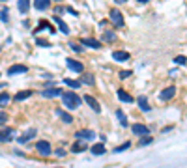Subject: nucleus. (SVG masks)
Masks as SVG:
<instances>
[{
    "mask_svg": "<svg viewBox=\"0 0 187 168\" xmlns=\"http://www.w3.org/2000/svg\"><path fill=\"white\" fill-rule=\"evenodd\" d=\"M2 88H6V84H4V82H0V90H2Z\"/></svg>",
    "mask_w": 187,
    "mask_h": 168,
    "instance_id": "obj_42",
    "label": "nucleus"
},
{
    "mask_svg": "<svg viewBox=\"0 0 187 168\" xmlns=\"http://www.w3.org/2000/svg\"><path fill=\"white\" fill-rule=\"evenodd\" d=\"M62 103H64V107H66L67 110H75V108L81 107L82 99L79 97L75 92H64V93H62Z\"/></svg>",
    "mask_w": 187,
    "mask_h": 168,
    "instance_id": "obj_1",
    "label": "nucleus"
},
{
    "mask_svg": "<svg viewBox=\"0 0 187 168\" xmlns=\"http://www.w3.org/2000/svg\"><path fill=\"white\" fill-rule=\"evenodd\" d=\"M0 51H2V47H0Z\"/></svg>",
    "mask_w": 187,
    "mask_h": 168,
    "instance_id": "obj_44",
    "label": "nucleus"
},
{
    "mask_svg": "<svg viewBox=\"0 0 187 168\" xmlns=\"http://www.w3.org/2000/svg\"><path fill=\"white\" fill-rule=\"evenodd\" d=\"M138 2H140V4H146V2H150V0H138Z\"/></svg>",
    "mask_w": 187,
    "mask_h": 168,
    "instance_id": "obj_41",
    "label": "nucleus"
},
{
    "mask_svg": "<svg viewBox=\"0 0 187 168\" xmlns=\"http://www.w3.org/2000/svg\"><path fill=\"white\" fill-rule=\"evenodd\" d=\"M53 21H54V22H56V25H58V30H60L62 34H66V36L69 34V26L66 25V22H64V21H62V19H60L58 15H54V17H53Z\"/></svg>",
    "mask_w": 187,
    "mask_h": 168,
    "instance_id": "obj_18",
    "label": "nucleus"
},
{
    "mask_svg": "<svg viewBox=\"0 0 187 168\" xmlns=\"http://www.w3.org/2000/svg\"><path fill=\"white\" fill-rule=\"evenodd\" d=\"M131 131L138 136H150V129L144 125V123H133L131 125Z\"/></svg>",
    "mask_w": 187,
    "mask_h": 168,
    "instance_id": "obj_6",
    "label": "nucleus"
},
{
    "mask_svg": "<svg viewBox=\"0 0 187 168\" xmlns=\"http://www.w3.org/2000/svg\"><path fill=\"white\" fill-rule=\"evenodd\" d=\"M137 103H138V108H140V110L150 112V108H152V107H150V103H148V99L144 97V95H140V97L137 99Z\"/></svg>",
    "mask_w": 187,
    "mask_h": 168,
    "instance_id": "obj_21",
    "label": "nucleus"
},
{
    "mask_svg": "<svg viewBox=\"0 0 187 168\" xmlns=\"http://www.w3.org/2000/svg\"><path fill=\"white\" fill-rule=\"evenodd\" d=\"M174 64H178V65H183V64H187V56H183V54L176 56V58H174Z\"/></svg>",
    "mask_w": 187,
    "mask_h": 168,
    "instance_id": "obj_33",
    "label": "nucleus"
},
{
    "mask_svg": "<svg viewBox=\"0 0 187 168\" xmlns=\"http://www.w3.org/2000/svg\"><path fill=\"white\" fill-rule=\"evenodd\" d=\"M54 84H56L54 80H49V82H45L43 86H45V90H49V88H54Z\"/></svg>",
    "mask_w": 187,
    "mask_h": 168,
    "instance_id": "obj_38",
    "label": "nucleus"
},
{
    "mask_svg": "<svg viewBox=\"0 0 187 168\" xmlns=\"http://www.w3.org/2000/svg\"><path fill=\"white\" fill-rule=\"evenodd\" d=\"M176 95V88L174 86H167V88H163L161 90V93H159V99L163 101V103H167V101H170L172 97Z\"/></svg>",
    "mask_w": 187,
    "mask_h": 168,
    "instance_id": "obj_4",
    "label": "nucleus"
},
{
    "mask_svg": "<svg viewBox=\"0 0 187 168\" xmlns=\"http://www.w3.org/2000/svg\"><path fill=\"white\" fill-rule=\"evenodd\" d=\"M82 99L90 105V108H92L94 112H96V114H99V112H101V107H99V103L96 101V97H92V95H84Z\"/></svg>",
    "mask_w": 187,
    "mask_h": 168,
    "instance_id": "obj_13",
    "label": "nucleus"
},
{
    "mask_svg": "<svg viewBox=\"0 0 187 168\" xmlns=\"http://www.w3.org/2000/svg\"><path fill=\"white\" fill-rule=\"evenodd\" d=\"M36 135H38V129H26L25 133H22V135L19 136V144H26L28 140L36 138Z\"/></svg>",
    "mask_w": 187,
    "mask_h": 168,
    "instance_id": "obj_10",
    "label": "nucleus"
},
{
    "mask_svg": "<svg viewBox=\"0 0 187 168\" xmlns=\"http://www.w3.org/2000/svg\"><path fill=\"white\" fill-rule=\"evenodd\" d=\"M51 2H53V0H34V8L38 11H45V10L51 8Z\"/></svg>",
    "mask_w": 187,
    "mask_h": 168,
    "instance_id": "obj_17",
    "label": "nucleus"
},
{
    "mask_svg": "<svg viewBox=\"0 0 187 168\" xmlns=\"http://www.w3.org/2000/svg\"><path fill=\"white\" fill-rule=\"evenodd\" d=\"M79 82H81V84H86V86H96V79H94V75H92V73L82 75V79H81Z\"/></svg>",
    "mask_w": 187,
    "mask_h": 168,
    "instance_id": "obj_22",
    "label": "nucleus"
},
{
    "mask_svg": "<svg viewBox=\"0 0 187 168\" xmlns=\"http://www.w3.org/2000/svg\"><path fill=\"white\" fill-rule=\"evenodd\" d=\"M36 45H39V47H51V41H45V39H36Z\"/></svg>",
    "mask_w": 187,
    "mask_h": 168,
    "instance_id": "obj_36",
    "label": "nucleus"
},
{
    "mask_svg": "<svg viewBox=\"0 0 187 168\" xmlns=\"http://www.w3.org/2000/svg\"><path fill=\"white\" fill-rule=\"evenodd\" d=\"M66 65L71 69V71H75V73H84V65H82V62L75 60V58H67V60H66Z\"/></svg>",
    "mask_w": 187,
    "mask_h": 168,
    "instance_id": "obj_5",
    "label": "nucleus"
},
{
    "mask_svg": "<svg viewBox=\"0 0 187 168\" xmlns=\"http://www.w3.org/2000/svg\"><path fill=\"white\" fill-rule=\"evenodd\" d=\"M6 122H8V114H6L4 110H0V127L6 125Z\"/></svg>",
    "mask_w": 187,
    "mask_h": 168,
    "instance_id": "obj_35",
    "label": "nucleus"
},
{
    "mask_svg": "<svg viewBox=\"0 0 187 168\" xmlns=\"http://www.w3.org/2000/svg\"><path fill=\"white\" fill-rule=\"evenodd\" d=\"M56 114H58V116H60V118L64 119V122H66V123H71V122H73V116H71V114H67V112H62V110H56Z\"/></svg>",
    "mask_w": 187,
    "mask_h": 168,
    "instance_id": "obj_28",
    "label": "nucleus"
},
{
    "mask_svg": "<svg viewBox=\"0 0 187 168\" xmlns=\"http://www.w3.org/2000/svg\"><path fill=\"white\" fill-rule=\"evenodd\" d=\"M54 2H60V0H54Z\"/></svg>",
    "mask_w": 187,
    "mask_h": 168,
    "instance_id": "obj_43",
    "label": "nucleus"
},
{
    "mask_svg": "<svg viewBox=\"0 0 187 168\" xmlns=\"http://www.w3.org/2000/svg\"><path fill=\"white\" fill-rule=\"evenodd\" d=\"M69 47L75 51V53H82V45H79V43H73V41H69Z\"/></svg>",
    "mask_w": 187,
    "mask_h": 168,
    "instance_id": "obj_34",
    "label": "nucleus"
},
{
    "mask_svg": "<svg viewBox=\"0 0 187 168\" xmlns=\"http://www.w3.org/2000/svg\"><path fill=\"white\" fill-rule=\"evenodd\" d=\"M0 2H4V0H0Z\"/></svg>",
    "mask_w": 187,
    "mask_h": 168,
    "instance_id": "obj_45",
    "label": "nucleus"
},
{
    "mask_svg": "<svg viewBox=\"0 0 187 168\" xmlns=\"http://www.w3.org/2000/svg\"><path fill=\"white\" fill-rule=\"evenodd\" d=\"M26 71H28V67H26L25 64H15V65L8 67V77H11V75H21V73H26Z\"/></svg>",
    "mask_w": 187,
    "mask_h": 168,
    "instance_id": "obj_8",
    "label": "nucleus"
},
{
    "mask_svg": "<svg viewBox=\"0 0 187 168\" xmlns=\"http://www.w3.org/2000/svg\"><path fill=\"white\" fill-rule=\"evenodd\" d=\"M116 95H118V99H120V101H122V103H127V105H129V103H133V101H135V99H133V97H131V93H129V92H125V90H124V88H120V90H118V92H116Z\"/></svg>",
    "mask_w": 187,
    "mask_h": 168,
    "instance_id": "obj_14",
    "label": "nucleus"
},
{
    "mask_svg": "<svg viewBox=\"0 0 187 168\" xmlns=\"http://www.w3.org/2000/svg\"><path fill=\"white\" fill-rule=\"evenodd\" d=\"M41 30H49V32H53V34H54V26L51 25L49 21H45V19H41V21H39V26H38V28H34L32 32H34V36H38V32H41Z\"/></svg>",
    "mask_w": 187,
    "mask_h": 168,
    "instance_id": "obj_11",
    "label": "nucleus"
},
{
    "mask_svg": "<svg viewBox=\"0 0 187 168\" xmlns=\"http://www.w3.org/2000/svg\"><path fill=\"white\" fill-rule=\"evenodd\" d=\"M112 58L116 62H127L129 60V53H125V51H114L112 53Z\"/></svg>",
    "mask_w": 187,
    "mask_h": 168,
    "instance_id": "obj_20",
    "label": "nucleus"
},
{
    "mask_svg": "<svg viewBox=\"0 0 187 168\" xmlns=\"http://www.w3.org/2000/svg\"><path fill=\"white\" fill-rule=\"evenodd\" d=\"M109 19H110V22H112L116 28H124V26H125V19H124L122 11H120L118 8H112V10H110Z\"/></svg>",
    "mask_w": 187,
    "mask_h": 168,
    "instance_id": "obj_2",
    "label": "nucleus"
},
{
    "mask_svg": "<svg viewBox=\"0 0 187 168\" xmlns=\"http://www.w3.org/2000/svg\"><path fill=\"white\" fill-rule=\"evenodd\" d=\"M129 146H131V142L127 140V142H124L122 146H118V148H114V153H120V151H125V150H129Z\"/></svg>",
    "mask_w": 187,
    "mask_h": 168,
    "instance_id": "obj_31",
    "label": "nucleus"
},
{
    "mask_svg": "<svg viewBox=\"0 0 187 168\" xmlns=\"http://www.w3.org/2000/svg\"><path fill=\"white\" fill-rule=\"evenodd\" d=\"M88 150V146L84 144V140H77L73 146H71V151L73 153H82V151H86Z\"/></svg>",
    "mask_w": 187,
    "mask_h": 168,
    "instance_id": "obj_19",
    "label": "nucleus"
},
{
    "mask_svg": "<svg viewBox=\"0 0 187 168\" xmlns=\"http://www.w3.org/2000/svg\"><path fill=\"white\" fill-rule=\"evenodd\" d=\"M90 151H92L94 155H103L107 150H105V146H103V144H94V146L90 148Z\"/></svg>",
    "mask_w": 187,
    "mask_h": 168,
    "instance_id": "obj_26",
    "label": "nucleus"
},
{
    "mask_svg": "<svg viewBox=\"0 0 187 168\" xmlns=\"http://www.w3.org/2000/svg\"><path fill=\"white\" fill-rule=\"evenodd\" d=\"M150 144H152V136H140L138 146H150Z\"/></svg>",
    "mask_w": 187,
    "mask_h": 168,
    "instance_id": "obj_32",
    "label": "nucleus"
},
{
    "mask_svg": "<svg viewBox=\"0 0 187 168\" xmlns=\"http://www.w3.org/2000/svg\"><path fill=\"white\" fill-rule=\"evenodd\" d=\"M10 101H11V95H10L8 92H4V93H0V108H4V107H8V105H10Z\"/></svg>",
    "mask_w": 187,
    "mask_h": 168,
    "instance_id": "obj_25",
    "label": "nucleus"
},
{
    "mask_svg": "<svg viewBox=\"0 0 187 168\" xmlns=\"http://www.w3.org/2000/svg\"><path fill=\"white\" fill-rule=\"evenodd\" d=\"M0 21H2L4 25H8V21H10V13H8V8H0Z\"/></svg>",
    "mask_w": 187,
    "mask_h": 168,
    "instance_id": "obj_29",
    "label": "nucleus"
},
{
    "mask_svg": "<svg viewBox=\"0 0 187 168\" xmlns=\"http://www.w3.org/2000/svg\"><path fill=\"white\" fill-rule=\"evenodd\" d=\"M36 151L39 153V155H43V157H47V155H51L53 153V146L47 140H38L36 142Z\"/></svg>",
    "mask_w": 187,
    "mask_h": 168,
    "instance_id": "obj_3",
    "label": "nucleus"
},
{
    "mask_svg": "<svg viewBox=\"0 0 187 168\" xmlns=\"http://www.w3.org/2000/svg\"><path fill=\"white\" fill-rule=\"evenodd\" d=\"M79 41H81V45L90 47V49H96V51H99V49H101V43H99L97 39H94V37H81Z\"/></svg>",
    "mask_w": 187,
    "mask_h": 168,
    "instance_id": "obj_7",
    "label": "nucleus"
},
{
    "mask_svg": "<svg viewBox=\"0 0 187 168\" xmlns=\"http://www.w3.org/2000/svg\"><path fill=\"white\" fill-rule=\"evenodd\" d=\"M116 118L120 119V123H122L124 127H127V125H129V122H127V118H125V114H124L122 110H116Z\"/></svg>",
    "mask_w": 187,
    "mask_h": 168,
    "instance_id": "obj_30",
    "label": "nucleus"
},
{
    "mask_svg": "<svg viewBox=\"0 0 187 168\" xmlns=\"http://www.w3.org/2000/svg\"><path fill=\"white\" fill-rule=\"evenodd\" d=\"M129 75H131V71H129V69H127V71H120V79H127Z\"/></svg>",
    "mask_w": 187,
    "mask_h": 168,
    "instance_id": "obj_37",
    "label": "nucleus"
},
{
    "mask_svg": "<svg viewBox=\"0 0 187 168\" xmlns=\"http://www.w3.org/2000/svg\"><path fill=\"white\" fill-rule=\"evenodd\" d=\"M127 0H114V4H125Z\"/></svg>",
    "mask_w": 187,
    "mask_h": 168,
    "instance_id": "obj_40",
    "label": "nucleus"
},
{
    "mask_svg": "<svg viewBox=\"0 0 187 168\" xmlns=\"http://www.w3.org/2000/svg\"><path fill=\"white\" fill-rule=\"evenodd\" d=\"M17 10L21 15H25L30 11V0H17Z\"/></svg>",
    "mask_w": 187,
    "mask_h": 168,
    "instance_id": "obj_16",
    "label": "nucleus"
},
{
    "mask_svg": "<svg viewBox=\"0 0 187 168\" xmlns=\"http://www.w3.org/2000/svg\"><path fill=\"white\" fill-rule=\"evenodd\" d=\"M101 39L107 41V43H114V41H116V34H114L112 30H105L103 36H101Z\"/></svg>",
    "mask_w": 187,
    "mask_h": 168,
    "instance_id": "obj_24",
    "label": "nucleus"
},
{
    "mask_svg": "<svg viewBox=\"0 0 187 168\" xmlns=\"http://www.w3.org/2000/svg\"><path fill=\"white\" fill-rule=\"evenodd\" d=\"M62 93H64V92H62L60 88H56V86H54V88H49V90H43V92H41V95H43V97H47V99H53V97H62Z\"/></svg>",
    "mask_w": 187,
    "mask_h": 168,
    "instance_id": "obj_9",
    "label": "nucleus"
},
{
    "mask_svg": "<svg viewBox=\"0 0 187 168\" xmlns=\"http://www.w3.org/2000/svg\"><path fill=\"white\" fill-rule=\"evenodd\" d=\"M56 13H58V15L66 13V8H64V6H58V8H56Z\"/></svg>",
    "mask_w": 187,
    "mask_h": 168,
    "instance_id": "obj_39",
    "label": "nucleus"
},
{
    "mask_svg": "<svg viewBox=\"0 0 187 168\" xmlns=\"http://www.w3.org/2000/svg\"><path fill=\"white\" fill-rule=\"evenodd\" d=\"M64 84H67V88H71V90H77L82 86L79 80H73V79H64Z\"/></svg>",
    "mask_w": 187,
    "mask_h": 168,
    "instance_id": "obj_27",
    "label": "nucleus"
},
{
    "mask_svg": "<svg viewBox=\"0 0 187 168\" xmlns=\"http://www.w3.org/2000/svg\"><path fill=\"white\" fill-rule=\"evenodd\" d=\"M32 90H25V92H19V93H15V101H25V99H28V97H32Z\"/></svg>",
    "mask_w": 187,
    "mask_h": 168,
    "instance_id": "obj_23",
    "label": "nucleus"
},
{
    "mask_svg": "<svg viewBox=\"0 0 187 168\" xmlns=\"http://www.w3.org/2000/svg\"><path fill=\"white\" fill-rule=\"evenodd\" d=\"M77 138L79 140H94L96 138V133L92 129H82V131H77Z\"/></svg>",
    "mask_w": 187,
    "mask_h": 168,
    "instance_id": "obj_15",
    "label": "nucleus"
},
{
    "mask_svg": "<svg viewBox=\"0 0 187 168\" xmlns=\"http://www.w3.org/2000/svg\"><path fill=\"white\" fill-rule=\"evenodd\" d=\"M13 136H15V129H11V127H4L0 131V142H10Z\"/></svg>",
    "mask_w": 187,
    "mask_h": 168,
    "instance_id": "obj_12",
    "label": "nucleus"
}]
</instances>
